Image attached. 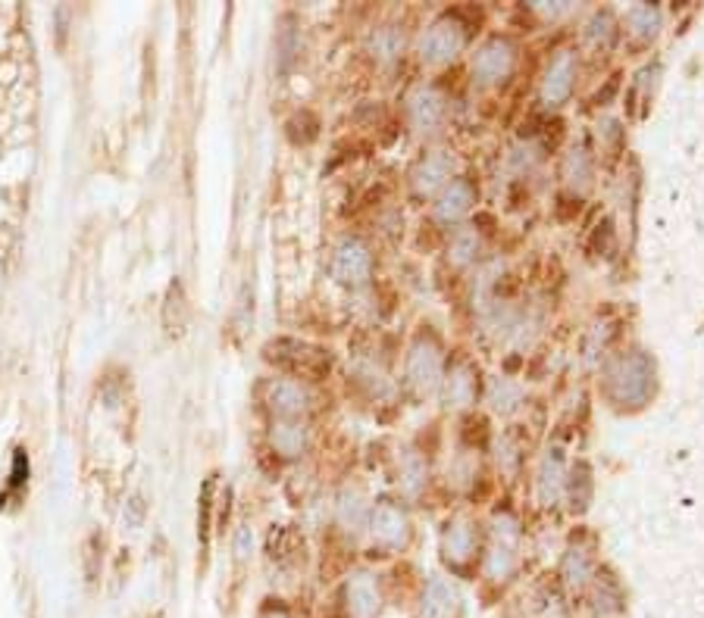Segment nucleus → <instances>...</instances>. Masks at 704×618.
<instances>
[{
    "instance_id": "obj_1",
    "label": "nucleus",
    "mask_w": 704,
    "mask_h": 618,
    "mask_svg": "<svg viewBox=\"0 0 704 618\" xmlns=\"http://www.w3.org/2000/svg\"><path fill=\"white\" fill-rule=\"evenodd\" d=\"M38 162V66L25 13L0 3V298L23 241Z\"/></svg>"
},
{
    "instance_id": "obj_2",
    "label": "nucleus",
    "mask_w": 704,
    "mask_h": 618,
    "mask_svg": "<svg viewBox=\"0 0 704 618\" xmlns=\"http://www.w3.org/2000/svg\"><path fill=\"white\" fill-rule=\"evenodd\" d=\"M601 390L617 410H642L655 393V363L642 350H627L605 366Z\"/></svg>"
},
{
    "instance_id": "obj_3",
    "label": "nucleus",
    "mask_w": 704,
    "mask_h": 618,
    "mask_svg": "<svg viewBox=\"0 0 704 618\" xmlns=\"http://www.w3.org/2000/svg\"><path fill=\"white\" fill-rule=\"evenodd\" d=\"M467 25L461 16H454V13H445V16H439L435 23L426 28V35H422L420 41V53L426 63H432V66H442V63H451L464 47H467Z\"/></svg>"
},
{
    "instance_id": "obj_4",
    "label": "nucleus",
    "mask_w": 704,
    "mask_h": 618,
    "mask_svg": "<svg viewBox=\"0 0 704 618\" xmlns=\"http://www.w3.org/2000/svg\"><path fill=\"white\" fill-rule=\"evenodd\" d=\"M407 385L417 393H432L442 385V343L426 331L407 350Z\"/></svg>"
},
{
    "instance_id": "obj_5",
    "label": "nucleus",
    "mask_w": 704,
    "mask_h": 618,
    "mask_svg": "<svg viewBox=\"0 0 704 618\" xmlns=\"http://www.w3.org/2000/svg\"><path fill=\"white\" fill-rule=\"evenodd\" d=\"M516 66V47L508 38H489L473 57V75L479 85H501Z\"/></svg>"
},
{
    "instance_id": "obj_6",
    "label": "nucleus",
    "mask_w": 704,
    "mask_h": 618,
    "mask_svg": "<svg viewBox=\"0 0 704 618\" xmlns=\"http://www.w3.org/2000/svg\"><path fill=\"white\" fill-rule=\"evenodd\" d=\"M370 534H373V544L379 549H385V553H398L410 544V534H414V528H410V519H407V512L395 504H379L375 506L373 519H370Z\"/></svg>"
},
{
    "instance_id": "obj_7",
    "label": "nucleus",
    "mask_w": 704,
    "mask_h": 618,
    "mask_svg": "<svg viewBox=\"0 0 704 618\" xmlns=\"http://www.w3.org/2000/svg\"><path fill=\"white\" fill-rule=\"evenodd\" d=\"M576 50H558L554 60L545 69V78H541V104L548 107H561L570 100V94L576 88Z\"/></svg>"
},
{
    "instance_id": "obj_8",
    "label": "nucleus",
    "mask_w": 704,
    "mask_h": 618,
    "mask_svg": "<svg viewBox=\"0 0 704 618\" xmlns=\"http://www.w3.org/2000/svg\"><path fill=\"white\" fill-rule=\"evenodd\" d=\"M476 549H479L476 525L464 516L451 519L445 531H442V559L454 572H464V569H469V562L476 559Z\"/></svg>"
},
{
    "instance_id": "obj_9",
    "label": "nucleus",
    "mask_w": 704,
    "mask_h": 618,
    "mask_svg": "<svg viewBox=\"0 0 704 618\" xmlns=\"http://www.w3.org/2000/svg\"><path fill=\"white\" fill-rule=\"evenodd\" d=\"M516 544H520V528L514 519H498L494 522V547L486 559L489 578L508 581L516 569Z\"/></svg>"
},
{
    "instance_id": "obj_10",
    "label": "nucleus",
    "mask_w": 704,
    "mask_h": 618,
    "mask_svg": "<svg viewBox=\"0 0 704 618\" xmlns=\"http://www.w3.org/2000/svg\"><path fill=\"white\" fill-rule=\"evenodd\" d=\"M448 113V100L445 94L439 92V88H432V85H420L417 92L410 94V100H407V116H410V125L417 129V132H435L442 122H445Z\"/></svg>"
},
{
    "instance_id": "obj_11",
    "label": "nucleus",
    "mask_w": 704,
    "mask_h": 618,
    "mask_svg": "<svg viewBox=\"0 0 704 618\" xmlns=\"http://www.w3.org/2000/svg\"><path fill=\"white\" fill-rule=\"evenodd\" d=\"M332 269H335V278H338L342 284L357 288V284H363V281L373 275V253H370V247H367L363 241L351 238V241H345V244L338 247Z\"/></svg>"
},
{
    "instance_id": "obj_12",
    "label": "nucleus",
    "mask_w": 704,
    "mask_h": 618,
    "mask_svg": "<svg viewBox=\"0 0 704 618\" xmlns=\"http://www.w3.org/2000/svg\"><path fill=\"white\" fill-rule=\"evenodd\" d=\"M461 596L448 584L442 574H432L426 581V591L420 599V618H457Z\"/></svg>"
},
{
    "instance_id": "obj_13",
    "label": "nucleus",
    "mask_w": 704,
    "mask_h": 618,
    "mask_svg": "<svg viewBox=\"0 0 704 618\" xmlns=\"http://www.w3.org/2000/svg\"><path fill=\"white\" fill-rule=\"evenodd\" d=\"M451 172H454V160L448 157L445 150H435V154H426L417 169H414V187L420 194H435L451 182Z\"/></svg>"
},
{
    "instance_id": "obj_14",
    "label": "nucleus",
    "mask_w": 704,
    "mask_h": 618,
    "mask_svg": "<svg viewBox=\"0 0 704 618\" xmlns=\"http://www.w3.org/2000/svg\"><path fill=\"white\" fill-rule=\"evenodd\" d=\"M476 206V187L467 179H451L442 187V197H439V216L445 222H457L464 219L469 209Z\"/></svg>"
},
{
    "instance_id": "obj_15",
    "label": "nucleus",
    "mask_w": 704,
    "mask_h": 618,
    "mask_svg": "<svg viewBox=\"0 0 704 618\" xmlns=\"http://www.w3.org/2000/svg\"><path fill=\"white\" fill-rule=\"evenodd\" d=\"M476 390H479L476 368L469 366V363H461L457 368H451V375L445 378V400L451 407H473L476 403Z\"/></svg>"
},
{
    "instance_id": "obj_16",
    "label": "nucleus",
    "mask_w": 704,
    "mask_h": 618,
    "mask_svg": "<svg viewBox=\"0 0 704 618\" xmlns=\"http://www.w3.org/2000/svg\"><path fill=\"white\" fill-rule=\"evenodd\" d=\"M382 606L379 591H375L373 578L370 574H357L348 584V609L354 618H373Z\"/></svg>"
},
{
    "instance_id": "obj_17",
    "label": "nucleus",
    "mask_w": 704,
    "mask_h": 618,
    "mask_svg": "<svg viewBox=\"0 0 704 618\" xmlns=\"http://www.w3.org/2000/svg\"><path fill=\"white\" fill-rule=\"evenodd\" d=\"M595 616L598 618H623L627 616V596L620 591V584L610 574H598L595 584Z\"/></svg>"
},
{
    "instance_id": "obj_18",
    "label": "nucleus",
    "mask_w": 704,
    "mask_h": 618,
    "mask_svg": "<svg viewBox=\"0 0 704 618\" xmlns=\"http://www.w3.org/2000/svg\"><path fill=\"white\" fill-rule=\"evenodd\" d=\"M563 487V450L561 447H554V450H548V457L541 462V475H539V494L545 504H554L558 500V494H561Z\"/></svg>"
},
{
    "instance_id": "obj_19",
    "label": "nucleus",
    "mask_w": 704,
    "mask_h": 618,
    "mask_svg": "<svg viewBox=\"0 0 704 618\" xmlns=\"http://www.w3.org/2000/svg\"><path fill=\"white\" fill-rule=\"evenodd\" d=\"M563 182L576 191H583L592 179V157H588L586 147H573L566 157H563Z\"/></svg>"
},
{
    "instance_id": "obj_20",
    "label": "nucleus",
    "mask_w": 704,
    "mask_h": 618,
    "mask_svg": "<svg viewBox=\"0 0 704 618\" xmlns=\"http://www.w3.org/2000/svg\"><path fill=\"white\" fill-rule=\"evenodd\" d=\"M627 25H630V32H633L635 38L652 41L657 35V28H660V13H657V7H652V3H635V7L627 10Z\"/></svg>"
},
{
    "instance_id": "obj_21",
    "label": "nucleus",
    "mask_w": 704,
    "mask_h": 618,
    "mask_svg": "<svg viewBox=\"0 0 704 618\" xmlns=\"http://www.w3.org/2000/svg\"><path fill=\"white\" fill-rule=\"evenodd\" d=\"M561 574L570 587H583L588 578H592V559H588L586 549H566V556H563L561 562Z\"/></svg>"
},
{
    "instance_id": "obj_22",
    "label": "nucleus",
    "mask_w": 704,
    "mask_h": 618,
    "mask_svg": "<svg viewBox=\"0 0 704 618\" xmlns=\"http://www.w3.org/2000/svg\"><path fill=\"white\" fill-rule=\"evenodd\" d=\"M566 490H570V506L573 512H583L592 500V469L586 462H576L573 472H570V481H566Z\"/></svg>"
},
{
    "instance_id": "obj_23",
    "label": "nucleus",
    "mask_w": 704,
    "mask_h": 618,
    "mask_svg": "<svg viewBox=\"0 0 704 618\" xmlns=\"http://www.w3.org/2000/svg\"><path fill=\"white\" fill-rule=\"evenodd\" d=\"M273 410L279 415H301L307 410V393L298 385L282 381L273 388Z\"/></svg>"
},
{
    "instance_id": "obj_24",
    "label": "nucleus",
    "mask_w": 704,
    "mask_h": 618,
    "mask_svg": "<svg viewBox=\"0 0 704 618\" xmlns=\"http://www.w3.org/2000/svg\"><path fill=\"white\" fill-rule=\"evenodd\" d=\"M401 484H404L407 494H417L422 484H426V462L420 459V453L407 450L401 457Z\"/></svg>"
},
{
    "instance_id": "obj_25",
    "label": "nucleus",
    "mask_w": 704,
    "mask_h": 618,
    "mask_svg": "<svg viewBox=\"0 0 704 618\" xmlns=\"http://www.w3.org/2000/svg\"><path fill=\"white\" fill-rule=\"evenodd\" d=\"M373 50L379 53V57H385V60L398 57L401 50H404V32H398L395 25L379 28V32L373 35Z\"/></svg>"
},
{
    "instance_id": "obj_26",
    "label": "nucleus",
    "mask_w": 704,
    "mask_h": 618,
    "mask_svg": "<svg viewBox=\"0 0 704 618\" xmlns=\"http://www.w3.org/2000/svg\"><path fill=\"white\" fill-rule=\"evenodd\" d=\"M273 444L279 447V453H285V457H298L305 450V432L298 425H279L273 432Z\"/></svg>"
},
{
    "instance_id": "obj_27",
    "label": "nucleus",
    "mask_w": 704,
    "mask_h": 618,
    "mask_svg": "<svg viewBox=\"0 0 704 618\" xmlns=\"http://www.w3.org/2000/svg\"><path fill=\"white\" fill-rule=\"evenodd\" d=\"M520 397H523V390L516 388L514 381H508V378H501V381H494L492 390H489V400L494 403V410L501 412H511L520 403Z\"/></svg>"
},
{
    "instance_id": "obj_28",
    "label": "nucleus",
    "mask_w": 704,
    "mask_h": 618,
    "mask_svg": "<svg viewBox=\"0 0 704 618\" xmlns=\"http://www.w3.org/2000/svg\"><path fill=\"white\" fill-rule=\"evenodd\" d=\"M613 35H617L613 16H610V13H595V20L588 23V38H592V41H601V45L608 47L610 41H613Z\"/></svg>"
},
{
    "instance_id": "obj_29",
    "label": "nucleus",
    "mask_w": 704,
    "mask_h": 618,
    "mask_svg": "<svg viewBox=\"0 0 704 618\" xmlns=\"http://www.w3.org/2000/svg\"><path fill=\"white\" fill-rule=\"evenodd\" d=\"M592 244H595V251H605L601 256H610V253L617 251V234H613V222H610V219H605V222L595 229Z\"/></svg>"
},
{
    "instance_id": "obj_30",
    "label": "nucleus",
    "mask_w": 704,
    "mask_h": 618,
    "mask_svg": "<svg viewBox=\"0 0 704 618\" xmlns=\"http://www.w3.org/2000/svg\"><path fill=\"white\" fill-rule=\"evenodd\" d=\"M363 516H367V506L360 504V500H345V504H342V522L351 525L348 531H360Z\"/></svg>"
},
{
    "instance_id": "obj_31",
    "label": "nucleus",
    "mask_w": 704,
    "mask_h": 618,
    "mask_svg": "<svg viewBox=\"0 0 704 618\" xmlns=\"http://www.w3.org/2000/svg\"><path fill=\"white\" fill-rule=\"evenodd\" d=\"M479 247V241H476V234H461L457 241H454V259L457 263H469L473 259V253Z\"/></svg>"
},
{
    "instance_id": "obj_32",
    "label": "nucleus",
    "mask_w": 704,
    "mask_h": 618,
    "mask_svg": "<svg viewBox=\"0 0 704 618\" xmlns=\"http://www.w3.org/2000/svg\"><path fill=\"white\" fill-rule=\"evenodd\" d=\"M260 618H288V613H282V609H270V613H263Z\"/></svg>"
}]
</instances>
